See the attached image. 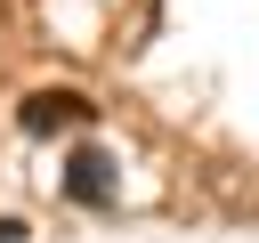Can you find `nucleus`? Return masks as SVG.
Segmentation results:
<instances>
[{
	"instance_id": "nucleus-1",
	"label": "nucleus",
	"mask_w": 259,
	"mask_h": 243,
	"mask_svg": "<svg viewBox=\"0 0 259 243\" xmlns=\"http://www.w3.org/2000/svg\"><path fill=\"white\" fill-rule=\"evenodd\" d=\"M16 122H24L32 138H40V130H81V122H89V97H81V89H32V97L16 105Z\"/></svg>"
},
{
	"instance_id": "nucleus-2",
	"label": "nucleus",
	"mask_w": 259,
	"mask_h": 243,
	"mask_svg": "<svg viewBox=\"0 0 259 243\" xmlns=\"http://www.w3.org/2000/svg\"><path fill=\"white\" fill-rule=\"evenodd\" d=\"M65 194H73V202H105V194H113V162H105L97 146H81V154L65 162Z\"/></svg>"
}]
</instances>
